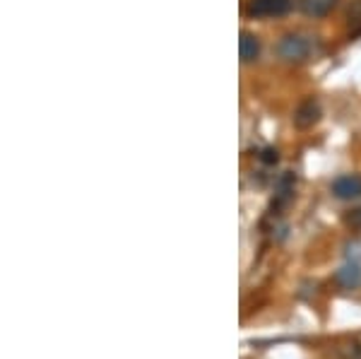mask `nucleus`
<instances>
[{
  "mask_svg": "<svg viewBox=\"0 0 361 359\" xmlns=\"http://www.w3.org/2000/svg\"><path fill=\"white\" fill-rule=\"evenodd\" d=\"M313 51H316V42H313L311 37H301V34H287L277 46L279 58H282V61H289V63L306 61Z\"/></svg>",
  "mask_w": 361,
  "mask_h": 359,
  "instance_id": "1",
  "label": "nucleus"
},
{
  "mask_svg": "<svg viewBox=\"0 0 361 359\" xmlns=\"http://www.w3.org/2000/svg\"><path fill=\"white\" fill-rule=\"evenodd\" d=\"M292 8V0H250V17H282Z\"/></svg>",
  "mask_w": 361,
  "mask_h": 359,
  "instance_id": "2",
  "label": "nucleus"
},
{
  "mask_svg": "<svg viewBox=\"0 0 361 359\" xmlns=\"http://www.w3.org/2000/svg\"><path fill=\"white\" fill-rule=\"evenodd\" d=\"M333 195L340 200H357L361 198V176L359 174H345L333 181Z\"/></svg>",
  "mask_w": 361,
  "mask_h": 359,
  "instance_id": "3",
  "label": "nucleus"
},
{
  "mask_svg": "<svg viewBox=\"0 0 361 359\" xmlns=\"http://www.w3.org/2000/svg\"><path fill=\"white\" fill-rule=\"evenodd\" d=\"M318 118H320V107L316 99L301 102L294 114V123L299 126V128H311V126L318 123Z\"/></svg>",
  "mask_w": 361,
  "mask_h": 359,
  "instance_id": "4",
  "label": "nucleus"
},
{
  "mask_svg": "<svg viewBox=\"0 0 361 359\" xmlns=\"http://www.w3.org/2000/svg\"><path fill=\"white\" fill-rule=\"evenodd\" d=\"M294 186H296V176L292 171L282 174L277 178V193H275V202H272V210H279L282 205H287L294 195Z\"/></svg>",
  "mask_w": 361,
  "mask_h": 359,
  "instance_id": "5",
  "label": "nucleus"
},
{
  "mask_svg": "<svg viewBox=\"0 0 361 359\" xmlns=\"http://www.w3.org/2000/svg\"><path fill=\"white\" fill-rule=\"evenodd\" d=\"M335 282L345 289H357L361 287V265L359 263H347L335 273Z\"/></svg>",
  "mask_w": 361,
  "mask_h": 359,
  "instance_id": "6",
  "label": "nucleus"
},
{
  "mask_svg": "<svg viewBox=\"0 0 361 359\" xmlns=\"http://www.w3.org/2000/svg\"><path fill=\"white\" fill-rule=\"evenodd\" d=\"M238 51H241V58L246 63L255 61V58L260 56V42H258V37H255V34H250V32H243L241 34V42H238Z\"/></svg>",
  "mask_w": 361,
  "mask_h": 359,
  "instance_id": "7",
  "label": "nucleus"
},
{
  "mask_svg": "<svg viewBox=\"0 0 361 359\" xmlns=\"http://www.w3.org/2000/svg\"><path fill=\"white\" fill-rule=\"evenodd\" d=\"M335 5L337 0H301V10L308 17H325L328 13H333Z\"/></svg>",
  "mask_w": 361,
  "mask_h": 359,
  "instance_id": "8",
  "label": "nucleus"
},
{
  "mask_svg": "<svg viewBox=\"0 0 361 359\" xmlns=\"http://www.w3.org/2000/svg\"><path fill=\"white\" fill-rule=\"evenodd\" d=\"M337 359H361V345L359 343H347L337 347Z\"/></svg>",
  "mask_w": 361,
  "mask_h": 359,
  "instance_id": "9",
  "label": "nucleus"
},
{
  "mask_svg": "<svg viewBox=\"0 0 361 359\" xmlns=\"http://www.w3.org/2000/svg\"><path fill=\"white\" fill-rule=\"evenodd\" d=\"M260 162L267 166H272V164H277L279 162V154H277V150H272V147H265L263 152H260Z\"/></svg>",
  "mask_w": 361,
  "mask_h": 359,
  "instance_id": "10",
  "label": "nucleus"
},
{
  "mask_svg": "<svg viewBox=\"0 0 361 359\" xmlns=\"http://www.w3.org/2000/svg\"><path fill=\"white\" fill-rule=\"evenodd\" d=\"M347 222L354 224V227H361V207H359V210H354L352 215L347 217Z\"/></svg>",
  "mask_w": 361,
  "mask_h": 359,
  "instance_id": "11",
  "label": "nucleus"
}]
</instances>
